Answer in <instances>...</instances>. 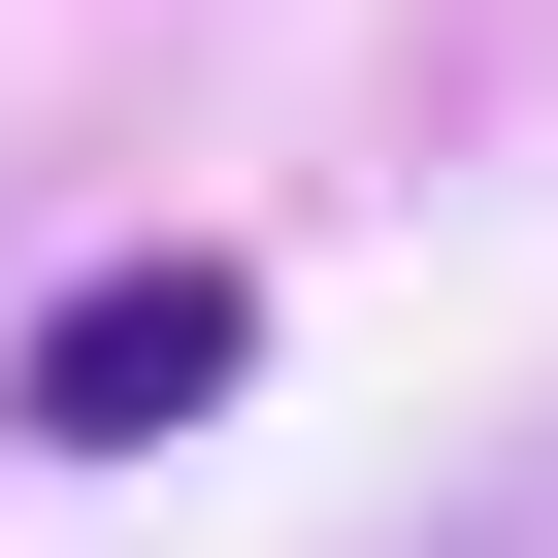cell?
<instances>
[{"label":"cell","mask_w":558,"mask_h":558,"mask_svg":"<svg viewBox=\"0 0 558 558\" xmlns=\"http://www.w3.org/2000/svg\"><path fill=\"white\" fill-rule=\"evenodd\" d=\"M230 329H263L230 263H99V296L34 329V427H66V460H132V427H197V395H230Z\"/></svg>","instance_id":"6da1fadb"}]
</instances>
